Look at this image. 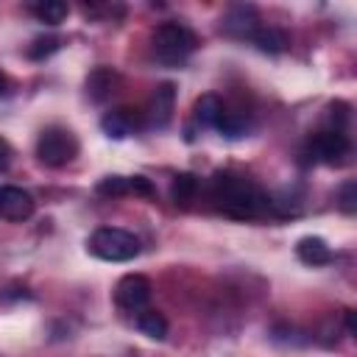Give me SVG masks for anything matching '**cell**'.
<instances>
[{"instance_id":"cb8c5ba5","label":"cell","mask_w":357,"mask_h":357,"mask_svg":"<svg viewBox=\"0 0 357 357\" xmlns=\"http://www.w3.org/2000/svg\"><path fill=\"white\" fill-rule=\"evenodd\" d=\"M346 329H349V335H354V312L351 310H346Z\"/></svg>"},{"instance_id":"7a4b0ae2","label":"cell","mask_w":357,"mask_h":357,"mask_svg":"<svg viewBox=\"0 0 357 357\" xmlns=\"http://www.w3.org/2000/svg\"><path fill=\"white\" fill-rule=\"evenodd\" d=\"M86 248L92 257L103 259V262H128L139 254V240L117 226H100L89 234Z\"/></svg>"},{"instance_id":"9a60e30c","label":"cell","mask_w":357,"mask_h":357,"mask_svg":"<svg viewBox=\"0 0 357 357\" xmlns=\"http://www.w3.org/2000/svg\"><path fill=\"white\" fill-rule=\"evenodd\" d=\"M195 192H198V178L192 173H178L173 178V184H170V195H173V201L178 206H190V201L195 198Z\"/></svg>"},{"instance_id":"e0dca14e","label":"cell","mask_w":357,"mask_h":357,"mask_svg":"<svg viewBox=\"0 0 357 357\" xmlns=\"http://www.w3.org/2000/svg\"><path fill=\"white\" fill-rule=\"evenodd\" d=\"M31 11L36 14V20L39 22H47V25H59L64 17H67V3H61V0H45V3H36V6H31Z\"/></svg>"},{"instance_id":"277c9868","label":"cell","mask_w":357,"mask_h":357,"mask_svg":"<svg viewBox=\"0 0 357 357\" xmlns=\"http://www.w3.org/2000/svg\"><path fill=\"white\" fill-rule=\"evenodd\" d=\"M75 153H78V139L73 137V131L61 126L45 128L36 139V159L45 167H64L75 159Z\"/></svg>"},{"instance_id":"603a6c76","label":"cell","mask_w":357,"mask_h":357,"mask_svg":"<svg viewBox=\"0 0 357 357\" xmlns=\"http://www.w3.org/2000/svg\"><path fill=\"white\" fill-rule=\"evenodd\" d=\"M11 89H8V78H6V73H0V98H6Z\"/></svg>"},{"instance_id":"6da1fadb","label":"cell","mask_w":357,"mask_h":357,"mask_svg":"<svg viewBox=\"0 0 357 357\" xmlns=\"http://www.w3.org/2000/svg\"><path fill=\"white\" fill-rule=\"evenodd\" d=\"M209 195L215 206L231 220H254L262 212H271L268 192H262L251 178L237 173H218L212 178Z\"/></svg>"},{"instance_id":"4fadbf2b","label":"cell","mask_w":357,"mask_h":357,"mask_svg":"<svg viewBox=\"0 0 357 357\" xmlns=\"http://www.w3.org/2000/svg\"><path fill=\"white\" fill-rule=\"evenodd\" d=\"M296 257H298L304 265L318 268V265L332 262V248H329L321 237H301V240L296 243Z\"/></svg>"},{"instance_id":"5bb4252c","label":"cell","mask_w":357,"mask_h":357,"mask_svg":"<svg viewBox=\"0 0 357 357\" xmlns=\"http://www.w3.org/2000/svg\"><path fill=\"white\" fill-rule=\"evenodd\" d=\"M137 329L151 340H165L167 337V318L159 310L145 307L142 312H137Z\"/></svg>"},{"instance_id":"8fae6325","label":"cell","mask_w":357,"mask_h":357,"mask_svg":"<svg viewBox=\"0 0 357 357\" xmlns=\"http://www.w3.org/2000/svg\"><path fill=\"white\" fill-rule=\"evenodd\" d=\"M173 103H176V89L173 84H159L153 92V103H151V126L153 128H165L173 117Z\"/></svg>"},{"instance_id":"ffe728a7","label":"cell","mask_w":357,"mask_h":357,"mask_svg":"<svg viewBox=\"0 0 357 357\" xmlns=\"http://www.w3.org/2000/svg\"><path fill=\"white\" fill-rule=\"evenodd\" d=\"M53 50H59V39H56V36H39V39H33V45L28 47V56L39 61V59L50 56Z\"/></svg>"},{"instance_id":"7c38bea8","label":"cell","mask_w":357,"mask_h":357,"mask_svg":"<svg viewBox=\"0 0 357 357\" xmlns=\"http://www.w3.org/2000/svg\"><path fill=\"white\" fill-rule=\"evenodd\" d=\"M223 100L218 98V95H212V92H206V95H201L198 100H195V106H192V120H195V126H201V128H218V123H220V117H223Z\"/></svg>"},{"instance_id":"ba28073f","label":"cell","mask_w":357,"mask_h":357,"mask_svg":"<svg viewBox=\"0 0 357 357\" xmlns=\"http://www.w3.org/2000/svg\"><path fill=\"white\" fill-rule=\"evenodd\" d=\"M257 28H259V20H257L254 6H237L220 20V31L229 36H240V39H248Z\"/></svg>"},{"instance_id":"52a82bcc","label":"cell","mask_w":357,"mask_h":357,"mask_svg":"<svg viewBox=\"0 0 357 357\" xmlns=\"http://www.w3.org/2000/svg\"><path fill=\"white\" fill-rule=\"evenodd\" d=\"M33 215V198L31 192H25L22 187L6 184L0 187V218L11 220V223H22Z\"/></svg>"},{"instance_id":"3957f363","label":"cell","mask_w":357,"mask_h":357,"mask_svg":"<svg viewBox=\"0 0 357 357\" xmlns=\"http://www.w3.org/2000/svg\"><path fill=\"white\" fill-rule=\"evenodd\" d=\"M153 53L165 64H181L198 45L195 33L184 22H162L153 28Z\"/></svg>"},{"instance_id":"d6986e66","label":"cell","mask_w":357,"mask_h":357,"mask_svg":"<svg viewBox=\"0 0 357 357\" xmlns=\"http://www.w3.org/2000/svg\"><path fill=\"white\" fill-rule=\"evenodd\" d=\"M337 206H340V212H346V215H354V212H357V181H346V184L340 187V192H337Z\"/></svg>"},{"instance_id":"ac0fdd59","label":"cell","mask_w":357,"mask_h":357,"mask_svg":"<svg viewBox=\"0 0 357 357\" xmlns=\"http://www.w3.org/2000/svg\"><path fill=\"white\" fill-rule=\"evenodd\" d=\"M98 192L100 195H126V192H131V187H128L126 176H106L98 181Z\"/></svg>"},{"instance_id":"30bf717a","label":"cell","mask_w":357,"mask_h":357,"mask_svg":"<svg viewBox=\"0 0 357 357\" xmlns=\"http://www.w3.org/2000/svg\"><path fill=\"white\" fill-rule=\"evenodd\" d=\"M248 42H251L257 50L271 53V56L284 53V50L290 47V36H287L282 28H273V25H259V28L248 36Z\"/></svg>"},{"instance_id":"8992f818","label":"cell","mask_w":357,"mask_h":357,"mask_svg":"<svg viewBox=\"0 0 357 357\" xmlns=\"http://www.w3.org/2000/svg\"><path fill=\"white\" fill-rule=\"evenodd\" d=\"M349 148H351V142H349L346 131H335V128H324L310 139L312 156L324 165H340L343 156L349 153Z\"/></svg>"},{"instance_id":"44dd1931","label":"cell","mask_w":357,"mask_h":357,"mask_svg":"<svg viewBox=\"0 0 357 357\" xmlns=\"http://www.w3.org/2000/svg\"><path fill=\"white\" fill-rule=\"evenodd\" d=\"M128 187H131V192H139V195H153V187H151V181H148L145 176H131V178H128Z\"/></svg>"},{"instance_id":"7402d4cb","label":"cell","mask_w":357,"mask_h":357,"mask_svg":"<svg viewBox=\"0 0 357 357\" xmlns=\"http://www.w3.org/2000/svg\"><path fill=\"white\" fill-rule=\"evenodd\" d=\"M8 165H11V145L0 137V173H3Z\"/></svg>"},{"instance_id":"5b68a950","label":"cell","mask_w":357,"mask_h":357,"mask_svg":"<svg viewBox=\"0 0 357 357\" xmlns=\"http://www.w3.org/2000/svg\"><path fill=\"white\" fill-rule=\"evenodd\" d=\"M151 282L142 273H126L117 284H114V301L117 307L128 310V312H142L151 301Z\"/></svg>"},{"instance_id":"2e32d148","label":"cell","mask_w":357,"mask_h":357,"mask_svg":"<svg viewBox=\"0 0 357 357\" xmlns=\"http://www.w3.org/2000/svg\"><path fill=\"white\" fill-rule=\"evenodd\" d=\"M112 84H114V73L109 67H98L95 73H89L86 78V92L92 100H103L109 92H112Z\"/></svg>"},{"instance_id":"9c48e42d","label":"cell","mask_w":357,"mask_h":357,"mask_svg":"<svg viewBox=\"0 0 357 357\" xmlns=\"http://www.w3.org/2000/svg\"><path fill=\"white\" fill-rule=\"evenodd\" d=\"M100 128L114 137V139H123L128 134H134L139 128V114L134 109H112L100 117Z\"/></svg>"}]
</instances>
